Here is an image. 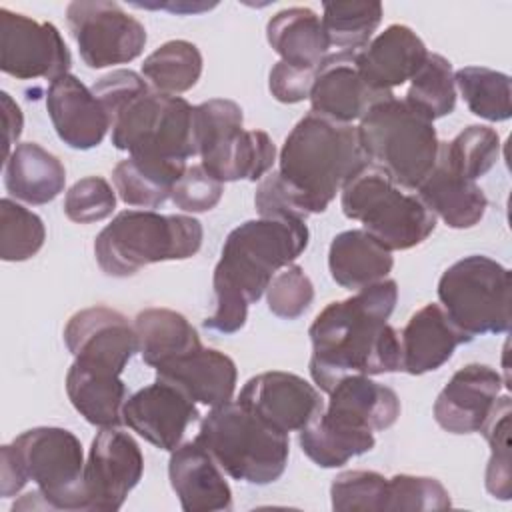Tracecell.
<instances>
[{
	"instance_id": "1",
	"label": "cell",
	"mask_w": 512,
	"mask_h": 512,
	"mask_svg": "<svg viewBox=\"0 0 512 512\" xmlns=\"http://www.w3.org/2000/svg\"><path fill=\"white\" fill-rule=\"evenodd\" d=\"M398 286L384 278L354 296L330 302L312 322L310 376L326 394L348 376H378L402 370L398 332L388 324Z\"/></svg>"
},
{
	"instance_id": "2",
	"label": "cell",
	"mask_w": 512,
	"mask_h": 512,
	"mask_svg": "<svg viewBox=\"0 0 512 512\" xmlns=\"http://www.w3.org/2000/svg\"><path fill=\"white\" fill-rule=\"evenodd\" d=\"M310 232L300 218L246 220L224 240L214 268L216 308L204 328L234 334L248 320V306L266 292L272 276L292 264L308 246Z\"/></svg>"
},
{
	"instance_id": "3",
	"label": "cell",
	"mask_w": 512,
	"mask_h": 512,
	"mask_svg": "<svg viewBox=\"0 0 512 512\" xmlns=\"http://www.w3.org/2000/svg\"><path fill=\"white\" fill-rule=\"evenodd\" d=\"M366 162L356 126L310 110L286 136L278 172L302 196L308 214H320Z\"/></svg>"
},
{
	"instance_id": "4",
	"label": "cell",
	"mask_w": 512,
	"mask_h": 512,
	"mask_svg": "<svg viewBox=\"0 0 512 512\" xmlns=\"http://www.w3.org/2000/svg\"><path fill=\"white\" fill-rule=\"evenodd\" d=\"M202 238V224L192 216L122 210L98 232L94 256L104 274L128 278L156 262L192 258Z\"/></svg>"
},
{
	"instance_id": "5",
	"label": "cell",
	"mask_w": 512,
	"mask_h": 512,
	"mask_svg": "<svg viewBox=\"0 0 512 512\" xmlns=\"http://www.w3.org/2000/svg\"><path fill=\"white\" fill-rule=\"evenodd\" d=\"M194 440L230 478L256 486L276 482L290 456L288 434L232 400L214 406L204 416Z\"/></svg>"
},
{
	"instance_id": "6",
	"label": "cell",
	"mask_w": 512,
	"mask_h": 512,
	"mask_svg": "<svg viewBox=\"0 0 512 512\" xmlns=\"http://www.w3.org/2000/svg\"><path fill=\"white\" fill-rule=\"evenodd\" d=\"M356 128L366 158L404 190H416L436 166L440 142L434 122L406 100L390 96L376 102Z\"/></svg>"
},
{
	"instance_id": "7",
	"label": "cell",
	"mask_w": 512,
	"mask_h": 512,
	"mask_svg": "<svg viewBox=\"0 0 512 512\" xmlns=\"http://www.w3.org/2000/svg\"><path fill=\"white\" fill-rule=\"evenodd\" d=\"M340 206L346 218L358 220L362 230L390 252L422 244L438 220L416 192H406L372 162L342 186Z\"/></svg>"
},
{
	"instance_id": "8",
	"label": "cell",
	"mask_w": 512,
	"mask_h": 512,
	"mask_svg": "<svg viewBox=\"0 0 512 512\" xmlns=\"http://www.w3.org/2000/svg\"><path fill=\"white\" fill-rule=\"evenodd\" d=\"M202 168L216 180H262L276 162V146L264 130H244L240 104L212 98L194 106Z\"/></svg>"
},
{
	"instance_id": "9",
	"label": "cell",
	"mask_w": 512,
	"mask_h": 512,
	"mask_svg": "<svg viewBox=\"0 0 512 512\" xmlns=\"http://www.w3.org/2000/svg\"><path fill=\"white\" fill-rule=\"evenodd\" d=\"M510 290V270L482 254L464 256L438 280L440 306L470 340L510 330Z\"/></svg>"
},
{
	"instance_id": "10",
	"label": "cell",
	"mask_w": 512,
	"mask_h": 512,
	"mask_svg": "<svg viewBox=\"0 0 512 512\" xmlns=\"http://www.w3.org/2000/svg\"><path fill=\"white\" fill-rule=\"evenodd\" d=\"M112 144L128 156L188 160L198 154L194 106L156 90L134 98L112 120Z\"/></svg>"
},
{
	"instance_id": "11",
	"label": "cell",
	"mask_w": 512,
	"mask_h": 512,
	"mask_svg": "<svg viewBox=\"0 0 512 512\" xmlns=\"http://www.w3.org/2000/svg\"><path fill=\"white\" fill-rule=\"evenodd\" d=\"M10 450L28 482L36 484L42 508L86 510L84 452L66 428L36 426L10 442Z\"/></svg>"
},
{
	"instance_id": "12",
	"label": "cell",
	"mask_w": 512,
	"mask_h": 512,
	"mask_svg": "<svg viewBox=\"0 0 512 512\" xmlns=\"http://www.w3.org/2000/svg\"><path fill=\"white\" fill-rule=\"evenodd\" d=\"M66 22L88 68L128 64L146 46V28L118 2L76 0L66 6Z\"/></svg>"
},
{
	"instance_id": "13",
	"label": "cell",
	"mask_w": 512,
	"mask_h": 512,
	"mask_svg": "<svg viewBox=\"0 0 512 512\" xmlns=\"http://www.w3.org/2000/svg\"><path fill=\"white\" fill-rule=\"evenodd\" d=\"M72 56L52 22L0 8V70L16 80L56 78L70 74Z\"/></svg>"
},
{
	"instance_id": "14",
	"label": "cell",
	"mask_w": 512,
	"mask_h": 512,
	"mask_svg": "<svg viewBox=\"0 0 512 512\" xmlns=\"http://www.w3.org/2000/svg\"><path fill=\"white\" fill-rule=\"evenodd\" d=\"M144 472V456L130 432L120 426L100 428L84 466L86 512H116L136 488Z\"/></svg>"
},
{
	"instance_id": "15",
	"label": "cell",
	"mask_w": 512,
	"mask_h": 512,
	"mask_svg": "<svg viewBox=\"0 0 512 512\" xmlns=\"http://www.w3.org/2000/svg\"><path fill=\"white\" fill-rule=\"evenodd\" d=\"M236 402L284 434L300 432L324 412L320 392L302 376L282 370L252 376Z\"/></svg>"
},
{
	"instance_id": "16",
	"label": "cell",
	"mask_w": 512,
	"mask_h": 512,
	"mask_svg": "<svg viewBox=\"0 0 512 512\" xmlns=\"http://www.w3.org/2000/svg\"><path fill=\"white\" fill-rule=\"evenodd\" d=\"M198 416L196 402L162 380L136 390L122 406L124 424L152 446L168 452L182 444L188 426Z\"/></svg>"
},
{
	"instance_id": "17",
	"label": "cell",
	"mask_w": 512,
	"mask_h": 512,
	"mask_svg": "<svg viewBox=\"0 0 512 512\" xmlns=\"http://www.w3.org/2000/svg\"><path fill=\"white\" fill-rule=\"evenodd\" d=\"M64 342L74 358L120 374L138 352L134 324L108 306H92L72 314L64 326Z\"/></svg>"
},
{
	"instance_id": "18",
	"label": "cell",
	"mask_w": 512,
	"mask_h": 512,
	"mask_svg": "<svg viewBox=\"0 0 512 512\" xmlns=\"http://www.w3.org/2000/svg\"><path fill=\"white\" fill-rule=\"evenodd\" d=\"M504 380L492 366L466 364L456 370L434 402V420L450 434H474L486 424Z\"/></svg>"
},
{
	"instance_id": "19",
	"label": "cell",
	"mask_w": 512,
	"mask_h": 512,
	"mask_svg": "<svg viewBox=\"0 0 512 512\" xmlns=\"http://www.w3.org/2000/svg\"><path fill=\"white\" fill-rule=\"evenodd\" d=\"M394 94L374 92L360 76L358 52L328 54L318 66L310 92L312 112L330 120L352 124L360 120L376 102Z\"/></svg>"
},
{
	"instance_id": "20",
	"label": "cell",
	"mask_w": 512,
	"mask_h": 512,
	"mask_svg": "<svg viewBox=\"0 0 512 512\" xmlns=\"http://www.w3.org/2000/svg\"><path fill=\"white\" fill-rule=\"evenodd\" d=\"M46 110L58 138L74 150H90L98 146L110 130L108 114L92 90L74 74H64L50 82Z\"/></svg>"
},
{
	"instance_id": "21",
	"label": "cell",
	"mask_w": 512,
	"mask_h": 512,
	"mask_svg": "<svg viewBox=\"0 0 512 512\" xmlns=\"http://www.w3.org/2000/svg\"><path fill=\"white\" fill-rule=\"evenodd\" d=\"M426 56V44L410 26L390 24L358 50V70L374 92L394 94L396 86L412 80Z\"/></svg>"
},
{
	"instance_id": "22",
	"label": "cell",
	"mask_w": 512,
	"mask_h": 512,
	"mask_svg": "<svg viewBox=\"0 0 512 512\" xmlns=\"http://www.w3.org/2000/svg\"><path fill=\"white\" fill-rule=\"evenodd\" d=\"M170 486L184 512H214L232 508V490L224 470L196 440L170 452Z\"/></svg>"
},
{
	"instance_id": "23",
	"label": "cell",
	"mask_w": 512,
	"mask_h": 512,
	"mask_svg": "<svg viewBox=\"0 0 512 512\" xmlns=\"http://www.w3.org/2000/svg\"><path fill=\"white\" fill-rule=\"evenodd\" d=\"M154 370L156 380L176 386L196 404L210 408L230 402L236 390L238 372L234 360L214 348L200 346L158 364Z\"/></svg>"
},
{
	"instance_id": "24",
	"label": "cell",
	"mask_w": 512,
	"mask_h": 512,
	"mask_svg": "<svg viewBox=\"0 0 512 512\" xmlns=\"http://www.w3.org/2000/svg\"><path fill=\"white\" fill-rule=\"evenodd\" d=\"M470 338L448 318L440 304L416 310L400 334L402 370L420 376L444 366L460 344Z\"/></svg>"
},
{
	"instance_id": "25",
	"label": "cell",
	"mask_w": 512,
	"mask_h": 512,
	"mask_svg": "<svg viewBox=\"0 0 512 512\" xmlns=\"http://www.w3.org/2000/svg\"><path fill=\"white\" fill-rule=\"evenodd\" d=\"M324 414L354 428L380 432L400 416L398 394L370 376H348L328 392Z\"/></svg>"
},
{
	"instance_id": "26",
	"label": "cell",
	"mask_w": 512,
	"mask_h": 512,
	"mask_svg": "<svg viewBox=\"0 0 512 512\" xmlns=\"http://www.w3.org/2000/svg\"><path fill=\"white\" fill-rule=\"evenodd\" d=\"M66 394L86 422L108 428L120 426L126 386L120 372L74 358L66 372Z\"/></svg>"
},
{
	"instance_id": "27",
	"label": "cell",
	"mask_w": 512,
	"mask_h": 512,
	"mask_svg": "<svg viewBox=\"0 0 512 512\" xmlns=\"http://www.w3.org/2000/svg\"><path fill=\"white\" fill-rule=\"evenodd\" d=\"M416 194L436 218L456 230L476 226L488 208V198L476 180L456 174L440 160L416 188Z\"/></svg>"
},
{
	"instance_id": "28",
	"label": "cell",
	"mask_w": 512,
	"mask_h": 512,
	"mask_svg": "<svg viewBox=\"0 0 512 512\" xmlns=\"http://www.w3.org/2000/svg\"><path fill=\"white\" fill-rule=\"evenodd\" d=\"M66 184L64 164L36 142H20L4 160L6 190L26 204L52 202Z\"/></svg>"
},
{
	"instance_id": "29",
	"label": "cell",
	"mask_w": 512,
	"mask_h": 512,
	"mask_svg": "<svg viewBox=\"0 0 512 512\" xmlns=\"http://www.w3.org/2000/svg\"><path fill=\"white\" fill-rule=\"evenodd\" d=\"M392 266V252L362 228L340 232L330 242L328 270L332 280L346 290H362L384 280Z\"/></svg>"
},
{
	"instance_id": "30",
	"label": "cell",
	"mask_w": 512,
	"mask_h": 512,
	"mask_svg": "<svg viewBox=\"0 0 512 512\" xmlns=\"http://www.w3.org/2000/svg\"><path fill=\"white\" fill-rule=\"evenodd\" d=\"M266 38L280 60L318 68L330 50L320 16L306 6L276 12L266 24Z\"/></svg>"
},
{
	"instance_id": "31",
	"label": "cell",
	"mask_w": 512,
	"mask_h": 512,
	"mask_svg": "<svg viewBox=\"0 0 512 512\" xmlns=\"http://www.w3.org/2000/svg\"><path fill=\"white\" fill-rule=\"evenodd\" d=\"M184 170V160L128 156L114 166L112 182L124 204L152 210L170 198Z\"/></svg>"
},
{
	"instance_id": "32",
	"label": "cell",
	"mask_w": 512,
	"mask_h": 512,
	"mask_svg": "<svg viewBox=\"0 0 512 512\" xmlns=\"http://www.w3.org/2000/svg\"><path fill=\"white\" fill-rule=\"evenodd\" d=\"M138 352L142 360L156 368L158 364L192 352L202 346L196 328L176 310L146 308L134 318Z\"/></svg>"
},
{
	"instance_id": "33",
	"label": "cell",
	"mask_w": 512,
	"mask_h": 512,
	"mask_svg": "<svg viewBox=\"0 0 512 512\" xmlns=\"http://www.w3.org/2000/svg\"><path fill=\"white\" fill-rule=\"evenodd\" d=\"M302 452L320 468H340L376 446L374 432L338 422L324 412L298 432Z\"/></svg>"
},
{
	"instance_id": "34",
	"label": "cell",
	"mask_w": 512,
	"mask_h": 512,
	"mask_svg": "<svg viewBox=\"0 0 512 512\" xmlns=\"http://www.w3.org/2000/svg\"><path fill=\"white\" fill-rule=\"evenodd\" d=\"M202 74V54L188 40H168L142 62V76L156 92L178 96L196 86Z\"/></svg>"
},
{
	"instance_id": "35",
	"label": "cell",
	"mask_w": 512,
	"mask_h": 512,
	"mask_svg": "<svg viewBox=\"0 0 512 512\" xmlns=\"http://www.w3.org/2000/svg\"><path fill=\"white\" fill-rule=\"evenodd\" d=\"M454 82L470 112L488 122L512 116L510 76L486 66H464L454 72Z\"/></svg>"
},
{
	"instance_id": "36",
	"label": "cell",
	"mask_w": 512,
	"mask_h": 512,
	"mask_svg": "<svg viewBox=\"0 0 512 512\" xmlns=\"http://www.w3.org/2000/svg\"><path fill=\"white\" fill-rule=\"evenodd\" d=\"M380 2H324L322 26L330 46L340 52H358L372 40L382 22Z\"/></svg>"
},
{
	"instance_id": "37",
	"label": "cell",
	"mask_w": 512,
	"mask_h": 512,
	"mask_svg": "<svg viewBox=\"0 0 512 512\" xmlns=\"http://www.w3.org/2000/svg\"><path fill=\"white\" fill-rule=\"evenodd\" d=\"M500 136L484 124L466 126L450 142H440L438 158L456 174L476 180L490 172L500 158Z\"/></svg>"
},
{
	"instance_id": "38",
	"label": "cell",
	"mask_w": 512,
	"mask_h": 512,
	"mask_svg": "<svg viewBox=\"0 0 512 512\" xmlns=\"http://www.w3.org/2000/svg\"><path fill=\"white\" fill-rule=\"evenodd\" d=\"M404 100L432 122L452 114L456 108V82L450 60L428 52L424 64L412 76Z\"/></svg>"
},
{
	"instance_id": "39",
	"label": "cell",
	"mask_w": 512,
	"mask_h": 512,
	"mask_svg": "<svg viewBox=\"0 0 512 512\" xmlns=\"http://www.w3.org/2000/svg\"><path fill=\"white\" fill-rule=\"evenodd\" d=\"M510 396H498L480 434L490 444V460L484 474V484L490 496L510 500L512 496V464H510Z\"/></svg>"
},
{
	"instance_id": "40",
	"label": "cell",
	"mask_w": 512,
	"mask_h": 512,
	"mask_svg": "<svg viewBox=\"0 0 512 512\" xmlns=\"http://www.w3.org/2000/svg\"><path fill=\"white\" fill-rule=\"evenodd\" d=\"M46 228L38 214L14 202L0 200V258L4 262H24L44 246Z\"/></svg>"
},
{
	"instance_id": "41",
	"label": "cell",
	"mask_w": 512,
	"mask_h": 512,
	"mask_svg": "<svg viewBox=\"0 0 512 512\" xmlns=\"http://www.w3.org/2000/svg\"><path fill=\"white\" fill-rule=\"evenodd\" d=\"M388 478L374 470H346L330 484V500L336 512H384Z\"/></svg>"
},
{
	"instance_id": "42",
	"label": "cell",
	"mask_w": 512,
	"mask_h": 512,
	"mask_svg": "<svg viewBox=\"0 0 512 512\" xmlns=\"http://www.w3.org/2000/svg\"><path fill=\"white\" fill-rule=\"evenodd\" d=\"M452 506L448 490L430 476L396 474L388 478V498L384 512H430Z\"/></svg>"
},
{
	"instance_id": "43",
	"label": "cell",
	"mask_w": 512,
	"mask_h": 512,
	"mask_svg": "<svg viewBox=\"0 0 512 512\" xmlns=\"http://www.w3.org/2000/svg\"><path fill=\"white\" fill-rule=\"evenodd\" d=\"M268 310L284 320L300 318L314 300V286L298 264L278 270L266 288Z\"/></svg>"
},
{
	"instance_id": "44",
	"label": "cell",
	"mask_w": 512,
	"mask_h": 512,
	"mask_svg": "<svg viewBox=\"0 0 512 512\" xmlns=\"http://www.w3.org/2000/svg\"><path fill=\"white\" fill-rule=\"evenodd\" d=\"M116 192L102 176H86L74 182L64 196V214L76 224H92L112 216Z\"/></svg>"
},
{
	"instance_id": "45",
	"label": "cell",
	"mask_w": 512,
	"mask_h": 512,
	"mask_svg": "<svg viewBox=\"0 0 512 512\" xmlns=\"http://www.w3.org/2000/svg\"><path fill=\"white\" fill-rule=\"evenodd\" d=\"M254 204L260 218H300L306 220L310 214L302 196L290 186L278 170H270L256 186Z\"/></svg>"
},
{
	"instance_id": "46",
	"label": "cell",
	"mask_w": 512,
	"mask_h": 512,
	"mask_svg": "<svg viewBox=\"0 0 512 512\" xmlns=\"http://www.w3.org/2000/svg\"><path fill=\"white\" fill-rule=\"evenodd\" d=\"M224 192V184L210 176L202 164L188 166L180 180L174 184L170 200L184 212H208L212 210Z\"/></svg>"
},
{
	"instance_id": "47",
	"label": "cell",
	"mask_w": 512,
	"mask_h": 512,
	"mask_svg": "<svg viewBox=\"0 0 512 512\" xmlns=\"http://www.w3.org/2000/svg\"><path fill=\"white\" fill-rule=\"evenodd\" d=\"M90 90L96 96V100L100 102V106L104 108V112L108 114L110 128H112V120L134 98L146 94L150 88H148L146 80L138 72L122 68V70H114V72L102 76L100 80H96Z\"/></svg>"
},
{
	"instance_id": "48",
	"label": "cell",
	"mask_w": 512,
	"mask_h": 512,
	"mask_svg": "<svg viewBox=\"0 0 512 512\" xmlns=\"http://www.w3.org/2000/svg\"><path fill=\"white\" fill-rule=\"evenodd\" d=\"M318 68L288 64L284 60L276 62L268 76L270 94L282 104H296L310 98L314 78Z\"/></svg>"
},
{
	"instance_id": "49",
	"label": "cell",
	"mask_w": 512,
	"mask_h": 512,
	"mask_svg": "<svg viewBox=\"0 0 512 512\" xmlns=\"http://www.w3.org/2000/svg\"><path fill=\"white\" fill-rule=\"evenodd\" d=\"M0 454H2V460H0V494H2V498H10V496H16L28 484V478L24 476L20 464L16 462V458L10 450V444H4Z\"/></svg>"
},
{
	"instance_id": "50",
	"label": "cell",
	"mask_w": 512,
	"mask_h": 512,
	"mask_svg": "<svg viewBox=\"0 0 512 512\" xmlns=\"http://www.w3.org/2000/svg\"><path fill=\"white\" fill-rule=\"evenodd\" d=\"M0 102H2V118H4V128H6V146H4V160L8 154L16 148V142L22 134L24 126V116L20 106L10 98L8 92H0Z\"/></svg>"
},
{
	"instance_id": "51",
	"label": "cell",
	"mask_w": 512,
	"mask_h": 512,
	"mask_svg": "<svg viewBox=\"0 0 512 512\" xmlns=\"http://www.w3.org/2000/svg\"><path fill=\"white\" fill-rule=\"evenodd\" d=\"M136 8H164L176 14H198L204 10L214 8L216 4H204V2H176V4H134Z\"/></svg>"
}]
</instances>
